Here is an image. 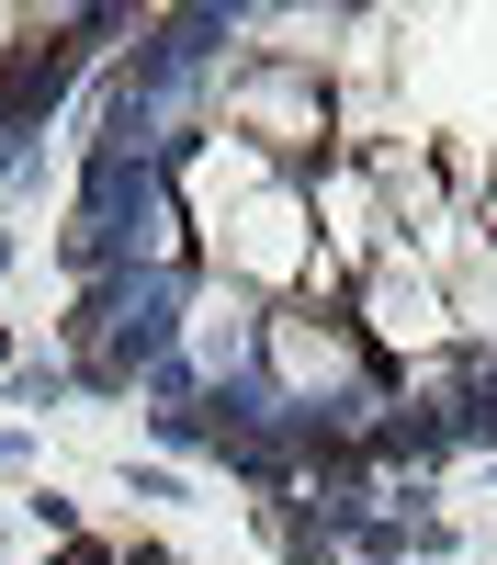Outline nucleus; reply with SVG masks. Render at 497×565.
<instances>
[{
  "instance_id": "obj_1",
  "label": "nucleus",
  "mask_w": 497,
  "mask_h": 565,
  "mask_svg": "<svg viewBox=\"0 0 497 565\" xmlns=\"http://www.w3.org/2000/svg\"><path fill=\"white\" fill-rule=\"evenodd\" d=\"M486 215H497V181H486Z\"/></svg>"
}]
</instances>
